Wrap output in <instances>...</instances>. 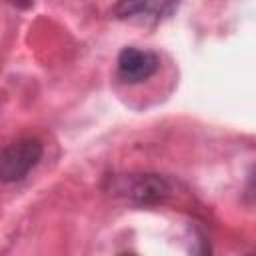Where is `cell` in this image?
Segmentation results:
<instances>
[{
	"instance_id": "obj_2",
	"label": "cell",
	"mask_w": 256,
	"mask_h": 256,
	"mask_svg": "<svg viewBox=\"0 0 256 256\" xmlns=\"http://www.w3.org/2000/svg\"><path fill=\"white\" fill-rule=\"evenodd\" d=\"M44 146L38 138H20L4 146L0 154V178L4 184L22 182L42 160Z\"/></svg>"
},
{
	"instance_id": "obj_1",
	"label": "cell",
	"mask_w": 256,
	"mask_h": 256,
	"mask_svg": "<svg viewBox=\"0 0 256 256\" xmlns=\"http://www.w3.org/2000/svg\"><path fill=\"white\" fill-rule=\"evenodd\" d=\"M108 194L136 202V204H164L176 196L178 184L164 176L152 172H130V174H114L108 176L106 186Z\"/></svg>"
},
{
	"instance_id": "obj_5",
	"label": "cell",
	"mask_w": 256,
	"mask_h": 256,
	"mask_svg": "<svg viewBox=\"0 0 256 256\" xmlns=\"http://www.w3.org/2000/svg\"><path fill=\"white\" fill-rule=\"evenodd\" d=\"M10 4H12V6H16V8L26 10V8H30V6L34 4V0H10Z\"/></svg>"
},
{
	"instance_id": "obj_3",
	"label": "cell",
	"mask_w": 256,
	"mask_h": 256,
	"mask_svg": "<svg viewBox=\"0 0 256 256\" xmlns=\"http://www.w3.org/2000/svg\"><path fill=\"white\" fill-rule=\"evenodd\" d=\"M178 10V0H118L112 8V16L124 22L158 24L168 20Z\"/></svg>"
},
{
	"instance_id": "obj_6",
	"label": "cell",
	"mask_w": 256,
	"mask_h": 256,
	"mask_svg": "<svg viewBox=\"0 0 256 256\" xmlns=\"http://www.w3.org/2000/svg\"><path fill=\"white\" fill-rule=\"evenodd\" d=\"M248 190H250V194H252V196H254V200H256V170H254V172H252V176H250Z\"/></svg>"
},
{
	"instance_id": "obj_4",
	"label": "cell",
	"mask_w": 256,
	"mask_h": 256,
	"mask_svg": "<svg viewBox=\"0 0 256 256\" xmlns=\"http://www.w3.org/2000/svg\"><path fill=\"white\" fill-rule=\"evenodd\" d=\"M160 70V58L156 52L126 46L118 54V78L124 84H140L150 80Z\"/></svg>"
}]
</instances>
